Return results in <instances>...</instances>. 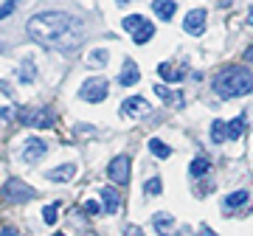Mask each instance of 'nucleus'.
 Returning a JSON list of instances; mask_svg holds the SVG:
<instances>
[{
  "instance_id": "6ab92c4d",
  "label": "nucleus",
  "mask_w": 253,
  "mask_h": 236,
  "mask_svg": "<svg viewBox=\"0 0 253 236\" xmlns=\"http://www.w3.org/2000/svg\"><path fill=\"white\" fill-rule=\"evenodd\" d=\"M211 172V163H208V157H194L189 166V174L191 177H203V174Z\"/></svg>"
},
{
  "instance_id": "0eeeda50",
  "label": "nucleus",
  "mask_w": 253,
  "mask_h": 236,
  "mask_svg": "<svg viewBox=\"0 0 253 236\" xmlns=\"http://www.w3.org/2000/svg\"><path fill=\"white\" fill-rule=\"evenodd\" d=\"M121 113L129 118H141V116H149L152 113V104L144 99V96H129V99L121 104Z\"/></svg>"
},
{
  "instance_id": "b1692460",
  "label": "nucleus",
  "mask_w": 253,
  "mask_h": 236,
  "mask_svg": "<svg viewBox=\"0 0 253 236\" xmlns=\"http://www.w3.org/2000/svg\"><path fill=\"white\" fill-rule=\"evenodd\" d=\"M242 132H245V116H239V118H234V121L228 124V138H231V141H236Z\"/></svg>"
},
{
  "instance_id": "7ed1b4c3",
  "label": "nucleus",
  "mask_w": 253,
  "mask_h": 236,
  "mask_svg": "<svg viewBox=\"0 0 253 236\" xmlns=\"http://www.w3.org/2000/svg\"><path fill=\"white\" fill-rule=\"evenodd\" d=\"M34 197H37V191L28 183L17 180V177L3 183V202H9V205H20V202H28V200H34Z\"/></svg>"
},
{
  "instance_id": "c85d7f7f",
  "label": "nucleus",
  "mask_w": 253,
  "mask_h": 236,
  "mask_svg": "<svg viewBox=\"0 0 253 236\" xmlns=\"http://www.w3.org/2000/svg\"><path fill=\"white\" fill-rule=\"evenodd\" d=\"M84 211H87L90 217H99V214H101V205H99L96 200H87V202H84Z\"/></svg>"
},
{
  "instance_id": "7c9ffc66",
  "label": "nucleus",
  "mask_w": 253,
  "mask_h": 236,
  "mask_svg": "<svg viewBox=\"0 0 253 236\" xmlns=\"http://www.w3.org/2000/svg\"><path fill=\"white\" fill-rule=\"evenodd\" d=\"M0 236H20V234L14 231V228H3V231H0Z\"/></svg>"
},
{
  "instance_id": "ddd939ff",
  "label": "nucleus",
  "mask_w": 253,
  "mask_h": 236,
  "mask_svg": "<svg viewBox=\"0 0 253 236\" xmlns=\"http://www.w3.org/2000/svg\"><path fill=\"white\" fill-rule=\"evenodd\" d=\"M152 11L163 20V23H169L172 14L177 11V3H174V0H152Z\"/></svg>"
},
{
  "instance_id": "dca6fc26",
  "label": "nucleus",
  "mask_w": 253,
  "mask_h": 236,
  "mask_svg": "<svg viewBox=\"0 0 253 236\" xmlns=\"http://www.w3.org/2000/svg\"><path fill=\"white\" fill-rule=\"evenodd\" d=\"M251 202V194L248 191H234V194H228L225 202H222V208L225 211H234V208H245Z\"/></svg>"
},
{
  "instance_id": "412c9836",
  "label": "nucleus",
  "mask_w": 253,
  "mask_h": 236,
  "mask_svg": "<svg viewBox=\"0 0 253 236\" xmlns=\"http://www.w3.org/2000/svg\"><path fill=\"white\" fill-rule=\"evenodd\" d=\"M149 152H152L155 157H163V160H166V157L172 155V149H169V144H163L161 138H152V141H149Z\"/></svg>"
},
{
  "instance_id": "6e6552de",
  "label": "nucleus",
  "mask_w": 253,
  "mask_h": 236,
  "mask_svg": "<svg viewBox=\"0 0 253 236\" xmlns=\"http://www.w3.org/2000/svg\"><path fill=\"white\" fill-rule=\"evenodd\" d=\"M183 31L189 37H200L203 31H206V11L203 9H191L189 14H186V20H183Z\"/></svg>"
},
{
  "instance_id": "4be33fe9",
  "label": "nucleus",
  "mask_w": 253,
  "mask_h": 236,
  "mask_svg": "<svg viewBox=\"0 0 253 236\" xmlns=\"http://www.w3.org/2000/svg\"><path fill=\"white\" fill-rule=\"evenodd\" d=\"M152 222H155V228H158V234H161V236H166V231L174 225V219L169 217V214H163V211H161V214H155Z\"/></svg>"
},
{
  "instance_id": "20e7f679",
  "label": "nucleus",
  "mask_w": 253,
  "mask_h": 236,
  "mask_svg": "<svg viewBox=\"0 0 253 236\" xmlns=\"http://www.w3.org/2000/svg\"><path fill=\"white\" fill-rule=\"evenodd\" d=\"M54 121H56V116H54V110L51 107H34V110H23L20 113V124H26V127H37V129H51L54 127Z\"/></svg>"
},
{
  "instance_id": "f8f14e48",
  "label": "nucleus",
  "mask_w": 253,
  "mask_h": 236,
  "mask_svg": "<svg viewBox=\"0 0 253 236\" xmlns=\"http://www.w3.org/2000/svg\"><path fill=\"white\" fill-rule=\"evenodd\" d=\"M158 73L163 76V82H183L186 79V65L183 68H174L172 62H161L158 65Z\"/></svg>"
},
{
  "instance_id": "9d476101",
  "label": "nucleus",
  "mask_w": 253,
  "mask_h": 236,
  "mask_svg": "<svg viewBox=\"0 0 253 236\" xmlns=\"http://www.w3.org/2000/svg\"><path fill=\"white\" fill-rule=\"evenodd\" d=\"M141 82V71H138V65L132 59H124L121 65V73H118V84H124V87H132V84Z\"/></svg>"
},
{
  "instance_id": "f3484780",
  "label": "nucleus",
  "mask_w": 253,
  "mask_h": 236,
  "mask_svg": "<svg viewBox=\"0 0 253 236\" xmlns=\"http://www.w3.org/2000/svg\"><path fill=\"white\" fill-rule=\"evenodd\" d=\"M17 79L23 84L28 82H34L37 79V68H34V59H23V65H20V71H17Z\"/></svg>"
},
{
  "instance_id": "c756f323",
  "label": "nucleus",
  "mask_w": 253,
  "mask_h": 236,
  "mask_svg": "<svg viewBox=\"0 0 253 236\" xmlns=\"http://www.w3.org/2000/svg\"><path fill=\"white\" fill-rule=\"evenodd\" d=\"M126 236H144V231H141L138 225H129L126 228Z\"/></svg>"
},
{
  "instance_id": "cd10ccee",
  "label": "nucleus",
  "mask_w": 253,
  "mask_h": 236,
  "mask_svg": "<svg viewBox=\"0 0 253 236\" xmlns=\"http://www.w3.org/2000/svg\"><path fill=\"white\" fill-rule=\"evenodd\" d=\"M20 6V0H6L3 6H0V20H6V17H11L14 14V9Z\"/></svg>"
},
{
  "instance_id": "9b49d317",
  "label": "nucleus",
  "mask_w": 253,
  "mask_h": 236,
  "mask_svg": "<svg viewBox=\"0 0 253 236\" xmlns=\"http://www.w3.org/2000/svg\"><path fill=\"white\" fill-rule=\"evenodd\" d=\"M76 172H79V169H76L73 163H65V166H56V169H51L45 177H48L51 183H71L73 177H76Z\"/></svg>"
},
{
  "instance_id": "1a4fd4ad",
  "label": "nucleus",
  "mask_w": 253,
  "mask_h": 236,
  "mask_svg": "<svg viewBox=\"0 0 253 236\" xmlns=\"http://www.w3.org/2000/svg\"><path fill=\"white\" fill-rule=\"evenodd\" d=\"M48 155V144L42 138H28L26 146H23V160L26 163H37L40 157H45Z\"/></svg>"
},
{
  "instance_id": "5701e85b",
  "label": "nucleus",
  "mask_w": 253,
  "mask_h": 236,
  "mask_svg": "<svg viewBox=\"0 0 253 236\" xmlns=\"http://www.w3.org/2000/svg\"><path fill=\"white\" fill-rule=\"evenodd\" d=\"M107 62H110V54L104 51V48H99V51H90V54H87V65H96V68H104Z\"/></svg>"
},
{
  "instance_id": "f03ea898",
  "label": "nucleus",
  "mask_w": 253,
  "mask_h": 236,
  "mask_svg": "<svg viewBox=\"0 0 253 236\" xmlns=\"http://www.w3.org/2000/svg\"><path fill=\"white\" fill-rule=\"evenodd\" d=\"M211 87H214V93H217L219 99H236V96H245V93L253 90V76L248 68L231 65V68H222L214 76Z\"/></svg>"
},
{
  "instance_id": "a878e982",
  "label": "nucleus",
  "mask_w": 253,
  "mask_h": 236,
  "mask_svg": "<svg viewBox=\"0 0 253 236\" xmlns=\"http://www.w3.org/2000/svg\"><path fill=\"white\" fill-rule=\"evenodd\" d=\"M146 23V17H141V14H129V17H124V31H135V28H141Z\"/></svg>"
},
{
  "instance_id": "2eb2a0df",
  "label": "nucleus",
  "mask_w": 253,
  "mask_h": 236,
  "mask_svg": "<svg viewBox=\"0 0 253 236\" xmlns=\"http://www.w3.org/2000/svg\"><path fill=\"white\" fill-rule=\"evenodd\" d=\"M99 194H101V200H104V211H107V214H116L118 205H121V194H118L116 189H110V186L101 189Z\"/></svg>"
},
{
  "instance_id": "c9c22d12",
  "label": "nucleus",
  "mask_w": 253,
  "mask_h": 236,
  "mask_svg": "<svg viewBox=\"0 0 253 236\" xmlns=\"http://www.w3.org/2000/svg\"><path fill=\"white\" fill-rule=\"evenodd\" d=\"M54 236H65V234H54Z\"/></svg>"
},
{
  "instance_id": "2f4dec72",
  "label": "nucleus",
  "mask_w": 253,
  "mask_h": 236,
  "mask_svg": "<svg viewBox=\"0 0 253 236\" xmlns=\"http://www.w3.org/2000/svg\"><path fill=\"white\" fill-rule=\"evenodd\" d=\"M197 236H217V234H214L211 228H206V225H203V228H200V234H197Z\"/></svg>"
},
{
  "instance_id": "72a5a7b5",
  "label": "nucleus",
  "mask_w": 253,
  "mask_h": 236,
  "mask_svg": "<svg viewBox=\"0 0 253 236\" xmlns=\"http://www.w3.org/2000/svg\"><path fill=\"white\" fill-rule=\"evenodd\" d=\"M118 6H126V3H132V0H116Z\"/></svg>"
},
{
  "instance_id": "393cba45",
  "label": "nucleus",
  "mask_w": 253,
  "mask_h": 236,
  "mask_svg": "<svg viewBox=\"0 0 253 236\" xmlns=\"http://www.w3.org/2000/svg\"><path fill=\"white\" fill-rule=\"evenodd\" d=\"M161 191H163L161 177H152V180H146V186H144V194H146V197H158Z\"/></svg>"
},
{
  "instance_id": "473e14b6",
  "label": "nucleus",
  "mask_w": 253,
  "mask_h": 236,
  "mask_svg": "<svg viewBox=\"0 0 253 236\" xmlns=\"http://www.w3.org/2000/svg\"><path fill=\"white\" fill-rule=\"evenodd\" d=\"M245 59H248V62H253V45L248 48V51H245Z\"/></svg>"
},
{
  "instance_id": "aec40b11",
  "label": "nucleus",
  "mask_w": 253,
  "mask_h": 236,
  "mask_svg": "<svg viewBox=\"0 0 253 236\" xmlns=\"http://www.w3.org/2000/svg\"><path fill=\"white\" fill-rule=\"evenodd\" d=\"M211 141H214V144L228 141V124L225 121H214V124H211Z\"/></svg>"
},
{
  "instance_id": "bb28decb",
  "label": "nucleus",
  "mask_w": 253,
  "mask_h": 236,
  "mask_svg": "<svg viewBox=\"0 0 253 236\" xmlns=\"http://www.w3.org/2000/svg\"><path fill=\"white\" fill-rule=\"evenodd\" d=\"M56 214H59V205H56V202H51V205H45V208H42V219H45L48 225H54L56 219Z\"/></svg>"
},
{
  "instance_id": "f257e3e1",
  "label": "nucleus",
  "mask_w": 253,
  "mask_h": 236,
  "mask_svg": "<svg viewBox=\"0 0 253 236\" xmlns=\"http://www.w3.org/2000/svg\"><path fill=\"white\" fill-rule=\"evenodd\" d=\"M28 37L45 48L71 51L84 39V23L68 11H40L26 23Z\"/></svg>"
},
{
  "instance_id": "e433bc0d",
  "label": "nucleus",
  "mask_w": 253,
  "mask_h": 236,
  "mask_svg": "<svg viewBox=\"0 0 253 236\" xmlns=\"http://www.w3.org/2000/svg\"><path fill=\"white\" fill-rule=\"evenodd\" d=\"M0 121H3V113H0Z\"/></svg>"
},
{
  "instance_id": "a211bd4d",
  "label": "nucleus",
  "mask_w": 253,
  "mask_h": 236,
  "mask_svg": "<svg viewBox=\"0 0 253 236\" xmlns=\"http://www.w3.org/2000/svg\"><path fill=\"white\" fill-rule=\"evenodd\" d=\"M152 37H155V26L149 23V20H146L141 28H135V31H132V39H135V45H144V42H149Z\"/></svg>"
},
{
  "instance_id": "39448f33",
  "label": "nucleus",
  "mask_w": 253,
  "mask_h": 236,
  "mask_svg": "<svg viewBox=\"0 0 253 236\" xmlns=\"http://www.w3.org/2000/svg\"><path fill=\"white\" fill-rule=\"evenodd\" d=\"M107 93H110L107 79H101V76H90V79H84V82H82L79 96L84 101H90V104H99V101L107 99Z\"/></svg>"
},
{
  "instance_id": "423d86ee",
  "label": "nucleus",
  "mask_w": 253,
  "mask_h": 236,
  "mask_svg": "<svg viewBox=\"0 0 253 236\" xmlns=\"http://www.w3.org/2000/svg\"><path fill=\"white\" fill-rule=\"evenodd\" d=\"M107 177L116 183V186H126V183H129V157H126V155H118V157L110 160Z\"/></svg>"
},
{
  "instance_id": "f704fd0d",
  "label": "nucleus",
  "mask_w": 253,
  "mask_h": 236,
  "mask_svg": "<svg viewBox=\"0 0 253 236\" xmlns=\"http://www.w3.org/2000/svg\"><path fill=\"white\" fill-rule=\"evenodd\" d=\"M248 20H251V26H253V9H251V17H248Z\"/></svg>"
},
{
  "instance_id": "4468645a",
  "label": "nucleus",
  "mask_w": 253,
  "mask_h": 236,
  "mask_svg": "<svg viewBox=\"0 0 253 236\" xmlns=\"http://www.w3.org/2000/svg\"><path fill=\"white\" fill-rule=\"evenodd\" d=\"M155 96L161 101H166V104H174V107H183V93H174V90H169L166 84H155Z\"/></svg>"
}]
</instances>
